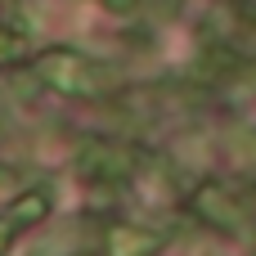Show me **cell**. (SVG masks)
<instances>
[{"mask_svg": "<svg viewBox=\"0 0 256 256\" xmlns=\"http://www.w3.org/2000/svg\"><path fill=\"white\" fill-rule=\"evenodd\" d=\"M40 81L63 90V94H104L117 86V72L108 63H94L86 54H68V50H50L40 63H36Z\"/></svg>", "mask_w": 256, "mask_h": 256, "instance_id": "6da1fadb", "label": "cell"}, {"mask_svg": "<svg viewBox=\"0 0 256 256\" xmlns=\"http://www.w3.org/2000/svg\"><path fill=\"white\" fill-rule=\"evenodd\" d=\"M198 212L216 225V230H225V234H234V230H243V207L225 194V189H216V184H207V189H198Z\"/></svg>", "mask_w": 256, "mask_h": 256, "instance_id": "7a4b0ae2", "label": "cell"}, {"mask_svg": "<svg viewBox=\"0 0 256 256\" xmlns=\"http://www.w3.org/2000/svg\"><path fill=\"white\" fill-rule=\"evenodd\" d=\"M45 212H50V194H22L4 216L22 230V225H36V220H45Z\"/></svg>", "mask_w": 256, "mask_h": 256, "instance_id": "3957f363", "label": "cell"}, {"mask_svg": "<svg viewBox=\"0 0 256 256\" xmlns=\"http://www.w3.org/2000/svg\"><path fill=\"white\" fill-rule=\"evenodd\" d=\"M153 248H158V238L153 234H140V230H117L108 238V252L112 256H140V252H153Z\"/></svg>", "mask_w": 256, "mask_h": 256, "instance_id": "277c9868", "label": "cell"}, {"mask_svg": "<svg viewBox=\"0 0 256 256\" xmlns=\"http://www.w3.org/2000/svg\"><path fill=\"white\" fill-rule=\"evenodd\" d=\"M27 54V36L14 32V27H0V63H14Z\"/></svg>", "mask_w": 256, "mask_h": 256, "instance_id": "5b68a950", "label": "cell"}, {"mask_svg": "<svg viewBox=\"0 0 256 256\" xmlns=\"http://www.w3.org/2000/svg\"><path fill=\"white\" fill-rule=\"evenodd\" d=\"M14 230H18V225H14L9 216H0V252H4V248L14 243Z\"/></svg>", "mask_w": 256, "mask_h": 256, "instance_id": "8992f818", "label": "cell"}, {"mask_svg": "<svg viewBox=\"0 0 256 256\" xmlns=\"http://www.w3.org/2000/svg\"><path fill=\"white\" fill-rule=\"evenodd\" d=\"M104 4H108V9H117V14H130L140 0H104Z\"/></svg>", "mask_w": 256, "mask_h": 256, "instance_id": "52a82bcc", "label": "cell"}]
</instances>
